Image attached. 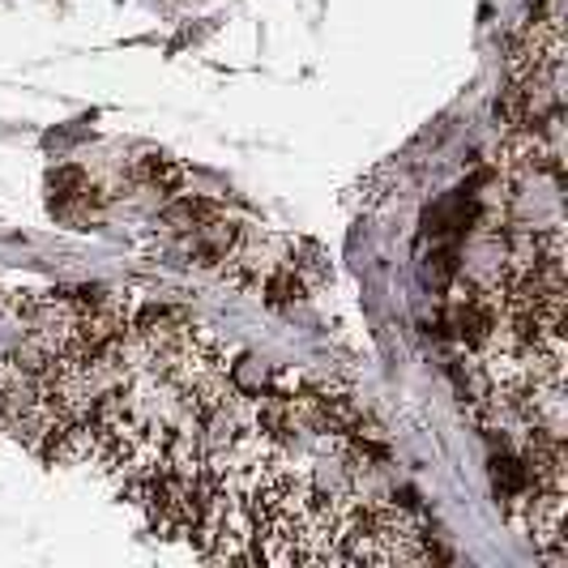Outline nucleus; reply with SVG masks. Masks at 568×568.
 <instances>
[{
    "instance_id": "nucleus-1",
    "label": "nucleus",
    "mask_w": 568,
    "mask_h": 568,
    "mask_svg": "<svg viewBox=\"0 0 568 568\" xmlns=\"http://www.w3.org/2000/svg\"><path fill=\"white\" fill-rule=\"evenodd\" d=\"M210 214H219V205L214 201H201V197H180L171 201L168 210L159 214V227L168 231V235H189V231L205 223Z\"/></svg>"
}]
</instances>
